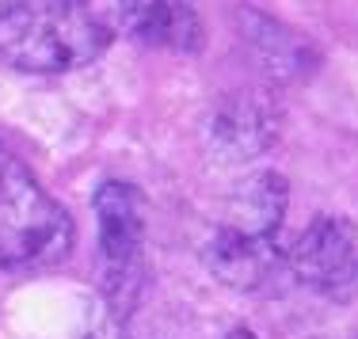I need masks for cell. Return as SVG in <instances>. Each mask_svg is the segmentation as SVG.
I'll list each match as a JSON object with an SVG mask.
<instances>
[{
    "instance_id": "obj_2",
    "label": "cell",
    "mask_w": 358,
    "mask_h": 339,
    "mask_svg": "<svg viewBox=\"0 0 358 339\" xmlns=\"http://www.w3.org/2000/svg\"><path fill=\"white\" fill-rule=\"evenodd\" d=\"M73 248V222L8 145H0V267H50Z\"/></svg>"
},
{
    "instance_id": "obj_6",
    "label": "cell",
    "mask_w": 358,
    "mask_h": 339,
    "mask_svg": "<svg viewBox=\"0 0 358 339\" xmlns=\"http://www.w3.org/2000/svg\"><path fill=\"white\" fill-rule=\"evenodd\" d=\"M229 339H255V336L248 332V328H241V332H233V336H229Z\"/></svg>"
},
{
    "instance_id": "obj_4",
    "label": "cell",
    "mask_w": 358,
    "mask_h": 339,
    "mask_svg": "<svg viewBox=\"0 0 358 339\" xmlns=\"http://www.w3.org/2000/svg\"><path fill=\"white\" fill-rule=\"evenodd\" d=\"M99 222V252L110 271V282H130L145 244V214L141 194L130 183H103L96 194Z\"/></svg>"
},
{
    "instance_id": "obj_1",
    "label": "cell",
    "mask_w": 358,
    "mask_h": 339,
    "mask_svg": "<svg viewBox=\"0 0 358 339\" xmlns=\"http://www.w3.org/2000/svg\"><path fill=\"white\" fill-rule=\"evenodd\" d=\"M110 46V31L80 0H4L0 62L20 73H73Z\"/></svg>"
},
{
    "instance_id": "obj_7",
    "label": "cell",
    "mask_w": 358,
    "mask_h": 339,
    "mask_svg": "<svg viewBox=\"0 0 358 339\" xmlns=\"http://www.w3.org/2000/svg\"><path fill=\"white\" fill-rule=\"evenodd\" d=\"M80 4H84V0H80Z\"/></svg>"
},
{
    "instance_id": "obj_5",
    "label": "cell",
    "mask_w": 358,
    "mask_h": 339,
    "mask_svg": "<svg viewBox=\"0 0 358 339\" xmlns=\"http://www.w3.org/2000/svg\"><path fill=\"white\" fill-rule=\"evenodd\" d=\"M118 20L126 35L141 46L191 54L206 42L202 20L183 0H118Z\"/></svg>"
},
{
    "instance_id": "obj_3",
    "label": "cell",
    "mask_w": 358,
    "mask_h": 339,
    "mask_svg": "<svg viewBox=\"0 0 358 339\" xmlns=\"http://www.w3.org/2000/svg\"><path fill=\"white\" fill-rule=\"evenodd\" d=\"M289 267L305 286L328 298L358 294V233L343 217H317L289 252Z\"/></svg>"
}]
</instances>
